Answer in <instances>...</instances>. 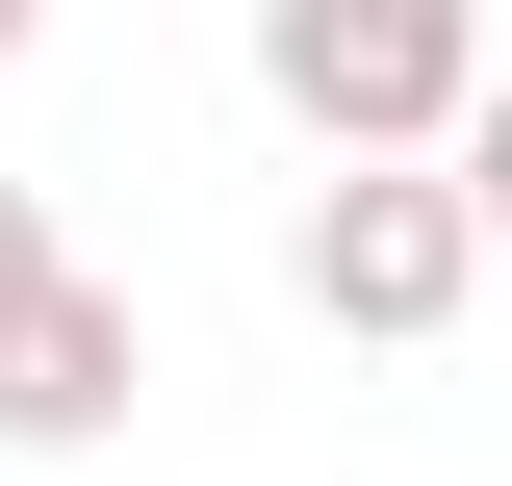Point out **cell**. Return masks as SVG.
<instances>
[{"mask_svg":"<svg viewBox=\"0 0 512 486\" xmlns=\"http://www.w3.org/2000/svg\"><path fill=\"white\" fill-rule=\"evenodd\" d=\"M461 77V0H282V103L308 128H410Z\"/></svg>","mask_w":512,"mask_h":486,"instance_id":"cell-1","label":"cell"},{"mask_svg":"<svg viewBox=\"0 0 512 486\" xmlns=\"http://www.w3.org/2000/svg\"><path fill=\"white\" fill-rule=\"evenodd\" d=\"M77 410H128V333L26 256V205H0V435H77Z\"/></svg>","mask_w":512,"mask_h":486,"instance_id":"cell-2","label":"cell"},{"mask_svg":"<svg viewBox=\"0 0 512 486\" xmlns=\"http://www.w3.org/2000/svg\"><path fill=\"white\" fill-rule=\"evenodd\" d=\"M308 282L359 307V333H410V307L461 282V205H436V180H359V205H333V231H308Z\"/></svg>","mask_w":512,"mask_h":486,"instance_id":"cell-3","label":"cell"},{"mask_svg":"<svg viewBox=\"0 0 512 486\" xmlns=\"http://www.w3.org/2000/svg\"><path fill=\"white\" fill-rule=\"evenodd\" d=\"M487 205H512V128H487Z\"/></svg>","mask_w":512,"mask_h":486,"instance_id":"cell-4","label":"cell"},{"mask_svg":"<svg viewBox=\"0 0 512 486\" xmlns=\"http://www.w3.org/2000/svg\"><path fill=\"white\" fill-rule=\"evenodd\" d=\"M0 26H26V0H0Z\"/></svg>","mask_w":512,"mask_h":486,"instance_id":"cell-5","label":"cell"}]
</instances>
